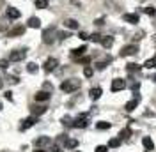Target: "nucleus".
<instances>
[{"label": "nucleus", "mask_w": 156, "mask_h": 152, "mask_svg": "<svg viewBox=\"0 0 156 152\" xmlns=\"http://www.w3.org/2000/svg\"><path fill=\"white\" fill-rule=\"evenodd\" d=\"M80 62H83V64H89V57H85V58H80Z\"/></svg>", "instance_id": "79ce46f5"}, {"label": "nucleus", "mask_w": 156, "mask_h": 152, "mask_svg": "<svg viewBox=\"0 0 156 152\" xmlns=\"http://www.w3.org/2000/svg\"><path fill=\"white\" fill-rule=\"evenodd\" d=\"M78 87H80V80H75V78H73V80H66V81L60 83V89H62L64 92H68V94L73 92V90H76Z\"/></svg>", "instance_id": "f257e3e1"}, {"label": "nucleus", "mask_w": 156, "mask_h": 152, "mask_svg": "<svg viewBox=\"0 0 156 152\" xmlns=\"http://www.w3.org/2000/svg\"><path fill=\"white\" fill-rule=\"evenodd\" d=\"M128 136H131V129L130 127H126V129L121 131V138H128Z\"/></svg>", "instance_id": "cd10ccee"}, {"label": "nucleus", "mask_w": 156, "mask_h": 152, "mask_svg": "<svg viewBox=\"0 0 156 152\" xmlns=\"http://www.w3.org/2000/svg\"><path fill=\"white\" fill-rule=\"evenodd\" d=\"M92 73H94V71H92V67H85V69H83V75L87 76V78H91Z\"/></svg>", "instance_id": "7c9ffc66"}, {"label": "nucleus", "mask_w": 156, "mask_h": 152, "mask_svg": "<svg viewBox=\"0 0 156 152\" xmlns=\"http://www.w3.org/2000/svg\"><path fill=\"white\" fill-rule=\"evenodd\" d=\"M36 7L38 9H46L48 7V0H36Z\"/></svg>", "instance_id": "b1692460"}, {"label": "nucleus", "mask_w": 156, "mask_h": 152, "mask_svg": "<svg viewBox=\"0 0 156 152\" xmlns=\"http://www.w3.org/2000/svg\"><path fill=\"white\" fill-rule=\"evenodd\" d=\"M144 11H146V14H149V16H154V14H156L154 7H146V9H144Z\"/></svg>", "instance_id": "c756f323"}, {"label": "nucleus", "mask_w": 156, "mask_h": 152, "mask_svg": "<svg viewBox=\"0 0 156 152\" xmlns=\"http://www.w3.org/2000/svg\"><path fill=\"white\" fill-rule=\"evenodd\" d=\"M85 51H87V46H80V48H75V50L71 51V55H73V57H82Z\"/></svg>", "instance_id": "a211bd4d"}, {"label": "nucleus", "mask_w": 156, "mask_h": 152, "mask_svg": "<svg viewBox=\"0 0 156 152\" xmlns=\"http://www.w3.org/2000/svg\"><path fill=\"white\" fill-rule=\"evenodd\" d=\"M36 122H38V117H36V115H32V117H28V118H25V120H23V124H21V127H20V129H21V131H25V129L32 127Z\"/></svg>", "instance_id": "6e6552de"}, {"label": "nucleus", "mask_w": 156, "mask_h": 152, "mask_svg": "<svg viewBox=\"0 0 156 152\" xmlns=\"http://www.w3.org/2000/svg\"><path fill=\"white\" fill-rule=\"evenodd\" d=\"M96 127H98V129H103V131H105V129H110V124H108V122H98Z\"/></svg>", "instance_id": "bb28decb"}, {"label": "nucleus", "mask_w": 156, "mask_h": 152, "mask_svg": "<svg viewBox=\"0 0 156 152\" xmlns=\"http://www.w3.org/2000/svg\"><path fill=\"white\" fill-rule=\"evenodd\" d=\"M55 34H57L55 27H48V28H44V30H43V42L52 44V42H53V39H55Z\"/></svg>", "instance_id": "f03ea898"}, {"label": "nucleus", "mask_w": 156, "mask_h": 152, "mask_svg": "<svg viewBox=\"0 0 156 152\" xmlns=\"http://www.w3.org/2000/svg\"><path fill=\"white\" fill-rule=\"evenodd\" d=\"M7 28V18L0 19V30H5Z\"/></svg>", "instance_id": "473e14b6"}, {"label": "nucleus", "mask_w": 156, "mask_h": 152, "mask_svg": "<svg viewBox=\"0 0 156 152\" xmlns=\"http://www.w3.org/2000/svg\"><path fill=\"white\" fill-rule=\"evenodd\" d=\"M64 25H66V28H71V30H76V28H78V21H76V19H73V18L66 19Z\"/></svg>", "instance_id": "4468645a"}, {"label": "nucleus", "mask_w": 156, "mask_h": 152, "mask_svg": "<svg viewBox=\"0 0 156 152\" xmlns=\"http://www.w3.org/2000/svg\"><path fill=\"white\" fill-rule=\"evenodd\" d=\"M28 27H30V28H39V27H41V19L36 18V16L28 18Z\"/></svg>", "instance_id": "dca6fc26"}, {"label": "nucleus", "mask_w": 156, "mask_h": 152, "mask_svg": "<svg viewBox=\"0 0 156 152\" xmlns=\"http://www.w3.org/2000/svg\"><path fill=\"white\" fill-rule=\"evenodd\" d=\"M136 51H138V46L136 44H128V46H124L121 50V55L122 57H128V55H135Z\"/></svg>", "instance_id": "39448f33"}, {"label": "nucleus", "mask_w": 156, "mask_h": 152, "mask_svg": "<svg viewBox=\"0 0 156 152\" xmlns=\"http://www.w3.org/2000/svg\"><path fill=\"white\" fill-rule=\"evenodd\" d=\"M144 66H146V67H156V58H154V60H147Z\"/></svg>", "instance_id": "72a5a7b5"}, {"label": "nucleus", "mask_w": 156, "mask_h": 152, "mask_svg": "<svg viewBox=\"0 0 156 152\" xmlns=\"http://www.w3.org/2000/svg\"><path fill=\"white\" fill-rule=\"evenodd\" d=\"M78 37L82 39V41H87V39H89V36H87L85 32H80V34H78Z\"/></svg>", "instance_id": "4c0bfd02"}, {"label": "nucleus", "mask_w": 156, "mask_h": 152, "mask_svg": "<svg viewBox=\"0 0 156 152\" xmlns=\"http://www.w3.org/2000/svg\"><path fill=\"white\" fill-rule=\"evenodd\" d=\"M76 145H78L76 140H69V138H68V140L64 142V147H66V149H75Z\"/></svg>", "instance_id": "4be33fe9"}, {"label": "nucleus", "mask_w": 156, "mask_h": 152, "mask_svg": "<svg viewBox=\"0 0 156 152\" xmlns=\"http://www.w3.org/2000/svg\"><path fill=\"white\" fill-rule=\"evenodd\" d=\"M138 101H140V97L135 95V99H131L130 103H126V112H133V110H135V106L138 104Z\"/></svg>", "instance_id": "ddd939ff"}, {"label": "nucleus", "mask_w": 156, "mask_h": 152, "mask_svg": "<svg viewBox=\"0 0 156 152\" xmlns=\"http://www.w3.org/2000/svg\"><path fill=\"white\" fill-rule=\"evenodd\" d=\"M2 85H4V81H2V80H0V89H2Z\"/></svg>", "instance_id": "c03bdc74"}, {"label": "nucleus", "mask_w": 156, "mask_h": 152, "mask_svg": "<svg viewBox=\"0 0 156 152\" xmlns=\"http://www.w3.org/2000/svg\"><path fill=\"white\" fill-rule=\"evenodd\" d=\"M5 14H7V18H9V19H18L20 16H21V13H20L16 7H9Z\"/></svg>", "instance_id": "9d476101"}, {"label": "nucleus", "mask_w": 156, "mask_h": 152, "mask_svg": "<svg viewBox=\"0 0 156 152\" xmlns=\"http://www.w3.org/2000/svg\"><path fill=\"white\" fill-rule=\"evenodd\" d=\"M122 19H124V21H128V23H133V25L138 23V16H136V14H124Z\"/></svg>", "instance_id": "aec40b11"}, {"label": "nucleus", "mask_w": 156, "mask_h": 152, "mask_svg": "<svg viewBox=\"0 0 156 152\" xmlns=\"http://www.w3.org/2000/svg\"><path fill=\"white\" fill-rule=\"evenodd\" d=\"M94 23H96V25H103V23H105V19H103V18H98Z\"/></svg>", "instance_id": "a19ab883"}, {"label": "nucleus", "mask_w": 156, "mask_h": 152, "mask_svg": "<svg viewBox=\"0 0 156 152\" xmlns=\"http://www.w3.org/2000/svg\"><path fill=\"white\" fill-rule=\"evenodd\" d=\"M110 89H112V92H119V90H124V89H126V81H124L122 78H116V80L112 81Z\"/></svg>", "instance_id": "20e7f679"}, {"label": "nucleus", "mask_w": 156, "mask_h": 152, "mask_svg": "<svg viewBox=\"0 0 156 152\" xmlns=\"http://www.w3.org/2000/svg\"><path fill=\"white\" fill-rule=\"evenodd\" d=\"M57 66H58V60L57 58H53V57H50L46 62H44V71H46V73H52Z\"/></svg>", "instance_id": "423d86ee"}, {"label": "nucleus", "mask_w": 156, "mask_h": 152, "mask_svg": "<svg viewBox=\"0 0 156 152\" xmlns=\"http://www.w3.org/2000/svg\"><path fill=\"white\" fill-rule=\"evenodd\" d=\"M101 44H103V48H110L114 44V37L112 36H105V37L101 39Z\"/></svg>", "instance_id": "f3484780"}, {"label": "nucleus", "mask_w": 156, "mask_h": 152, "mask_svg": "<svg viewBox=\"0 0 156 152\" xmlns=\"http://www.w3.org/2000/svg\"><path fill=\"white\" fill-rule=\"evenodd\" d=\"M7 67H9V60H5V58L0 60V69H7Z\"/></svg>", "instance_id": "2f4dec72"}, {"label": "nucleus", "mask_w": 156, "mask_h": 152, "mask_svg": "<svg viewBox=\"0 0 156 152\" xmlns=\"http://www.w3.org/2000/svg\"><path fill=\"white\" fill-rule=\"evenodd\" d=\"M89 94H91V99H94V101H96V99H99V97H101L103 90H101L99 87H94V89H91V92H89Z\"/></svg>", "instance_id": "2eb2a0df"}, {"label": "nucleus", "mask_w": 156, "mask_h": 152, "mask_svg": "<svg viewBox=\"0 0 156 152\" xmlns=\"http://www.w3.org/2000/svg\"><path fill=\"white\" fill-rule=\"evenodd\" d=\"M105 67H106V62H98L96 64V69H99V71H103Z\"/></svg>", "instance_id": "c9c22d12"}, {"label": "nucleus", "mask_w": 156, "mask_h": 152, "mask_svg": "<svg viewBox=\"0 0 156 152\" xmlns=\"http://www.w3.org/2000/svg\"><path fill=\"white\" fill-rule=\"evenodd\" d=\"M106 151H108L106 145H98V147H96V152H106Z\"/></svg>", "instance_id": "f704fd0d"}, {"label": "nucleus", "mask_w": 156, "mask_h": 152, "mask_svg": "<svg viewBox=\"0 0 156 152\" xmlns=\"http://www.w3.org/2000/svg\"><path fill=\"white\" fill-rule=\"evenodd\" d=\"M44 112H46V106H32V113L36 115V117H38V115H43Z\"/></svg>", "instance_id": "412c9836"}, {"label": "nucleus", "mask_w": 156, "mask_h": 152, "mask_svg": "<svg viewBox=\"0 0 156 152\" xmlns=\"http://www.w3.org/2000/svg\"><path fill=\"white\" fill-rule=\"evenodd\" d=\"M57 36H58V39H68L69 37V32H58Z\"/></svg>", "instance_id": "e433bc0d"}, {"label": "nucleus", "mask_w": 156, "mask_h": 152, "mask_svg": "<svg viewBox=\"0 0 156 152\" xmlns=\"http://www.w3.org/2000/svg\"><path fill=\"white\" fill-rule=\"evenodd\" d=\"M27 71H28V73H36V71H38V64L28 62V64H27Z\"/></svg>", "instance_id": "a878e982"}, {"label": "nucleus", "mask_w": 156, "mask_h": 152, "mask_svg": "<svg viewBox=\"0 0 156 152\" xmlns=\"http://www.w3.org/2000/svg\"><path fill=\"white\" fill-rule=\"evenodd\" d=\"M142 143H144V147H146V151H147V152L154 151V143H153V140H151L149 136H144V140H142Z\"/></svg>", "instance_id": "9b49d317"}, {"label": "nucleus", "mask_w": 156, "mask_h": 152, "mask_svg": "<svg viewBox=\"0 0 156 152\" xmlns=\"http://www.w3.org/2000/svg\"><path fill=\"white\" fill-rule=\"evenodd\" d=\"M89 39H91V41H92V42H101V36H99V34H92V36H89Z\"/></svg>", "instance_id": "c85d7f7f"}, {"label": "nucleus", "mask_w": 156, "mask_h": 152, "mask_svg": "<svg viewBox=\"0 0 156 152\" xmlns=\"http://www.w3.org/2000/svg\"><path fill=\"white\" fill-rule=\"evenodd\" d=\"M23 32H25V27H23V25H16L14 28H11V30L7 32V36H9V37H16V36H21Z\"/></svg>", "instance_id": "1a4fd4ad"}, {"label": "nucleus", "mask_w": 156, "mask_h": 152, "mask_svg": "<svg viewBox=\"0 0 156 152\" xmlns=\"http://www.w3.org/2000/svg\"><path fill=\"white\" fill-rule=\"evenodd\" d=\"M34 152H46V151H43V149H38V151H34Z\"/></svg>", "instance_id": "37998d69"}, {"label": "nucleus", "mask_w": 156, "mask_h": 152, "mask_svg": "<svg viewBox=\"0 0 156 152\" xmlns=\"http://www.w3.org/2000/svg\"><path fill=\"white\" fill-rule=\"evenodd\" d=\"M50 99V92H44V90H41L36 94V101H48Z\"/></svg>", "instance_id": "6ab92c4d"}, {"label": "nucleus", "mask_w": 156, "mask_h": 152, "mask_svg": "<svg viewBox=\"0 0 156 152\" xmlns=\"http://www.w3.org/2000/svg\"><path fill=\"white\" fill-rule=\"evenodd\" d=\"M119 145H121V140H119V138H112V140L108 142V147H112V149H116Z\"/></svg>", "instance_id": "393cba45"}, {"label": "nucleus", "mask_w": 156, "mask_h": 152, "mask_svg": "<svg viewBox=\"0 0 156 152\" xmlns=\"http://www.w3.org/2000/svg\"><path fill=\"white\" fill-rule=\"evenodd\" d=\"M126 69H128V73H138L140 71V66L138 64H128Z\"/></svg>", "instance_id": "5701e85b"}, {"label": "nucleus", "mask_w": 156, "mask_h": 152, "mask_svg": "<svg viewBox=\"0 0 156 152\" xmlns=\"http://www.w3.org/2000/svg\"><path fill=\"white\" fill-rule=\"evenodd\" d=\"M62 124H66V126L71 124V118H69V117H64V118H62Z\"/></svg>", "instance_id": "ea45409f"}, {"label": "nucleus", "mask_w": 156, "mask_h": 152, "mask_svg": "<svg viewBox=\"0 0 156 152\" xmlns=\"http://www.w3.org/2000/svg\"><path fill=\"white\" fill-rule=\"evenodd\" d=\"M5 99H9V101H13V92H11V90H7V92H5Z\"/></svg>", "instance_id": "58836bf2"}, {"label": "nucleus", "mask_w": 156, "mask_h": 152, "mask_svg": "<svg viewBox=\"0 0 156 152\" xmlns=\"http://www.w3.org/2000/svg\"><path fill=\"white\" fill-rule=\"evenodd\" d=\"M50 143H52V140L48 136H39L38 140H36V145L38 147H44V145H50Z\"/></svg>", "instance_id": "f8f14e48"}, {"label": "nucleus", "mask_w": 156, "mask_h": 152, "mask_svg": "<svg viewBox=\"0 0 156 152\" xmlns=\"http://www.w3.org/2000/svg\"><path fill=\"white\" fill-rule=\"evenodd\" d=\"M0 110H2V103H0Z\"/></svg>", "instance_id": "a18cd8bd"}, {"label": "nucleus", "mask_w": 156, "mask_h": 152, "mask_svg": "<svg viewBox=\"0 0 156 152\" xmlns=\"http://www.w3.org/2000/svg\"><path fill=\"white\" fill-rule=\"evenodd\" d=\"M87 124H89L87 115H80L78 118H75V122H73L71 126H73V127H87Z\"/></svg>", "instance_id": "0eeeda50"}, {"label": "nucleus", "mask_w": 156, "mask_h": 152, "mask_svg": "<svg viewBox=\"0 0 156 152\" xmlns=\"http://www.w3.org/2000/svg\"><path fill=\"white\" fill-rule=\"evenodd\" d=\"M25 57H27V48L14 50V51H11V55H9V62H20V60H23Z\"/></svg>", "instance_id": "7ed1b4c3"}]
</instances>
